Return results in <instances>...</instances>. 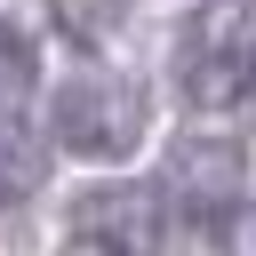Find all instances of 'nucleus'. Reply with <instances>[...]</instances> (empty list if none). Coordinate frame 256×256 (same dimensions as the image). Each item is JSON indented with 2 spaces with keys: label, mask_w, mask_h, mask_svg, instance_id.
I'll return each mask as SVG.
<instances>
[{
  "label": "nucleus",
  "mask_w": 256,
  "mask_h": 256,
  "mask_svg": "<svg viewBox=\"0 0 256 256\" xmlns=\"http://www.w3.org/2000/svg\"><path fill=\"white\" fill-rule=\"evenodd\" d=\"M168 80L192 112H240L256 88V0H200L176 24L168 48Z\"/></svg>",
  "instance_id": "f257e3e1"
},
{
  "label": "nucleus",
  "mask_w": 256,
  "mask_h": 256,
  "mask_svg": "<svg viewBox=\"0 0 256 256\" xmlns=\"http://www.w3.org/2000/svg\"><path fill=\"white\" fill-rule=\"evenodd\" d=\"M48 136L64 152H80V160H128L144 144V96H136V80H120L104 64L64 72L56 96H48Z\"/></svg>",
  "instance_id": "f03ea898"
},
{
  "label": "nucleus",
  "mask_w": 256,
  "mask_h": 256,
  "mask_svg": "<svg viewBox=\"0 0 256 256\" xmlns=\"http://www.w3.org/2000/svg\"><path fill=\"white\" fill-rule=\"evenodd\" d=\"M72 232H88V240H104L120 256H152V240H160V192H144V184H96V192H80Z\"/></svg>",
  "instance_id": "7ed1b4c3"
},
{
  "label": "nucleus",
  "mask_w": 256,
  "mask_h": 256,
  "mask_svg": "<svg viewBox=\"0 0 256 256\" xmlns=\"http://www.w3.org/2000/svg\"><path fill=\"white\" fill-rule=\"evenodd\" d=\"M168 176H176V192H184L200 216H208V208L224 216L232 192H240V144H232V136H216V144H176V152H168Z\"/></svg>",
  "instance_id": "20e7f679"
},
{
  "label": "nucleus",
  "mask_w": 256,
  "mask_h": 256,
  "mask_svg": "<svg viewBox=\"0 0 256 256\" xmlns=\"http://www.w3.org/2000/svg\"><path fill=\"white\" fill-rule=\"evenodd\" d=\"M40 184V136L24 128V112H0V208L24 200Z\"/></svg>",
  "instance_id": "39448f33"
},
{
  "label": "nucleus",
  "mask_w": 256,
  "mask_h": 256,
  "mask_svg": "<svg viewBox=\"0 0 256 256\" xmlns=\"http://www.w3.org/2000/svg\"><path fill=\"white\" fill-rule=\"evenodd\" d=\"M32 80H40V40L24 24H0V112H24Z\"/></svg>",
  "instance_id": "423d86ee"
},
{
  "label": "nucleus",
  "mask_w": 256,
  "mask_h": 256,
  "mask_svg": "<svg viewBox=\"0 0 256 256\" xmlns=\"http://www.w3.org/2000/svg\"><path fill=\"white\" fill-rule=\"evenodd\" d=\"M224 248H232V256H256V216H240V224L224 232Z\"/></svg>",
  "instance_id": "0eeeda50"
},
{
  "label": "nucleus",
  "mask_w": 256,
  "mask_h": 256,
  "mask_svg": "<svg viewBox=\"0 0 256 256\" xmlns=\"http://www.w3.org/2000/svg\"><path fill=\"white\" fill-rule=\"evenodd\" d=\"M56 256H120V248H104V240H88V232H72V240H64Z\"/></svg>",
  "instance_id": "6e6552de"
}]
</instances>
